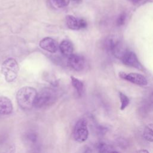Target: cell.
I'll return each mask as SVG.
<instances>
[{
	"label": "cell",
	"mask_w": 153,
	"mask_h": 153,
	"mask_svg": "<svg viewBox=\"0 0 153 153\" xmlns=\"http://www.w3.org/2000/svg\"><path fill=\"white\" fill-rule=\"evenodd\" d=\"M35 88L25 86L20 88L16 94V100L19 107L23 110H29L34 107L37 95Z\"/></svg>",
	"instance_id": "cell-1"
},
{
	"label": "cell",
	"mask_w": 153,
	"mask_h": 153,
	"mask_svg": "<svg viewBox=\"0 0 153 153\" xmlns=\"http://www.w3.org/2000/svg\"><path fill=\"white\" fill-rule=\"evenodd\" d=\"M57 97V94L54 89L50 87L44 88L37 93L34 107L38 109L48 107L55 102Z\"/></svg>",
	"instance_id": "cell-2"
},
{
	"label": "cell",
	"mask_w": 153,
	"mask_h": 153,
	"mask_svg": "<svg viewBox=\"0 0 153 153\" xmlns=\"http://www.w3.org/2000/svg\"><path fill=\"white\" fill-rule=\"evenodd\" d=\"M19 71V66L17 62L14 58H8L2 63L1 72L8 82H11L16 80Z\"/></svg>",
	"instance_id": "cell-3"
},
{
	"label": "cell",
	"mask_w": 153,
	"mask_h": 153,
	"mask_svg": "<svg viewBox=\"0 0 153 153\" xmlns=\"http://www.w3.org/2000/svg\"><path fill=\"white\" fill-rule=\"evenodd\" d=\"M88 134L87 120L85 118L78 120L75 123L73 130L74 140L78 143H82L87 139Z\"/></svg>",
	"instance_id": "cell-4"
},
{
	"label": "cell",
	"mask_w": 153,
	"mask_h": 153,
	"mask_svg": "<svg viewBox=\"0 0 153 153\" xmlns=\"http://www.w3.org/2000/svg\"><path fill=\"white\" fill-rule=\"evenodd\" d=\"M119 76L122 79L126 80L137 85L144 86L148 84V80L146 78L144 75L138 73H127L124 72H120Z\"/></svg>",
	"instance_id": "cell-5"
},
{
	"label": "cell",
	"mask_w": 153,
	"mask_h": 153,
	"mask_svg": "<svg viewBox=\"0 0 153 153\" xmlns=\"http://www.w3.org/2000/svg\"><path fill=\"white\" fill-rule=\"evenodd\" d=\"M126 66L134 68L139 70H143V67L139 60L136 54L132 51L128 50L121 59Z\"/></svg>",
	"instance_id": "cell-6"
},
{
	"label": "cell",
	"mask_w": 153,
	"mask_h": 153,
	"mask_svg": "<svg viewBox=\"0 0 153 153\" xmlns=\"http://www.w3.org/2000/svg\"><path fill=\"white\" fill-rule=\"evenodd\" d=\"M85 59L81 55L72 54L68 57V65L75 71H82L85 67Z\"/></svg>",
	"instance_id": "cell-7"
},
{
	"label": "cell",
	"mask_w": 153,
	"mask_h": 153,
	"mask_svg": "<svg viewBox=\"0 0 153 153\" xmlns=\"http://www.w3.org/2000/svg\"><path fill=\"white\" fill-rule=\"evenodd\" d=\"M65 21L68 27L72 30H79L86 27L87 26L85 20L77 18L72 15H67Z\"/></svg>",
	"instance_id": "cell-8"
},
{
	"label": "cell",
	"mask_w": 153,
	"mask_h": 153,
	"mask_svg": "<svg viewBox=\"0 0 153 153\" xmlns=\"http://www.w3.org/2000/svg\"><path fill=\"white\" fill-rule=\"evenodd\" d=\"M13 111L11 100L5 96H0V118L9 116Z\"/></svg>",
	"instance_id": "cell-9"
},
{
	"label": "cell",
	"mask_w": 153,
	"mask_h": 153,
	"mask_svg": "<svg viewBox=\"0 0 153 153\" xmlns=\"http://www.w3.org/2000/svg\"><path fill=\"white\" fill-rule=\"evenodd\" d=\"M39 45L42 49L51 53H56L59 48L57 42L50 37H45L42 39L39 42Z\"/></svg>",
	"instance_id": "cell-10"
},
{
	"label": "cell",
	"mask_w": 153,
	"mask_h": 153,
	"mask_svg": "<svg viewBox=\"0 0 153 153\" xmlns=\"http://www.w3.org/2000/svg\"><path fill=\"white\" fill-rule=\"evenodd\" d=\"M153 109V90L149 91L143 98L139 110L142 115L146 114Z\"/></svg>",
	"instance_id": "cell-11"
},
{
	"label": "cell",
	"mask_w": 153,
	"mask_h": 153,
	"mask_svg": "<svg viewBox=\"0 0 153 153\" xmlns=\"http://www.w3.org/2000/svg\"><path fill=\"white\" fill-rule=\"evenodd\" d=\"M127 51L128 50L124 43L122 41L117 39L111 53H112L116 58L121 60Z\"/></svg>",
	"instance_id": "cell-12"
},
{
	"label": "cell",
	"mask_w": 153,
	"mask_h": 153,
	"mask_svg": "<svg viewBox=\"0 0 153 153\" xmlns=\"http://www.w3.org/2000/svg\"><path fill=\"white\" fill-rule=\"evenodd\" d=\"M59 48L61 52V53L66 56L69 57L71 54H73L74 51V46L72 43L67 39L63 40L59 45Z\"/></svg>",
	"instance_id": "cell-13"
},
{
	"label": "cell",
	"mask_w": 153,
	"mask_h": 153,
	"mask_svg": "<svg viewBox=\"0 0 153 153\" xmlns=\"http://www.w3.org/2000/svg\"><path fill=\"white\" fill-rule=\"evenodd\" d=\"M71 83L74 88L75 89L78 95L81 97L84 92V83L79 79L71 76Z\"/></svg>",
	"instance_id": "cell-14"
},
{
	"label": "cell",
	"mask_w": 153,
	"mask_h": 153,
	"mask_svg": "<svg viewBox=\"0 0 153 153\" xmlns=\"http://www.w3.org/2000/svg\"><path fill=\"white\" fill-rule=\"evenodd\" d=\"M143 137L146 141L153 142V124H148L144 127Z\"/></svg>",
	"instance_id": "cell-15"
},
{
	"label": "cell",
	"mask_w": 153,
	"mask_h": 153,
	"mask_svg": "<svg viewBox=\"0 0 153 153\" xmlns=\"http://www.w3.org/2000/svg\"><path fill=\"white\" fill-rule=\"evenodd\" d=\"M98 153H109L112 150V146L105 142H100L96 145Z\"/></svg>",
	"instance_id": "cell-16"
},
{
	"label": "cell",
	"mask_w": 153,
	"mask_h": 153,
	"mask_svg": "<svg viewBox=\"0 0 153 153\" xmlns=\"http://www.w3.org/2000/svg\"><path fill=\"white\" fill-rule=\"evenodd\" d=\"M118 95H119V97H120V102H121V105H120V109L121 111L124 110L127 106L128 105L129 103H130V100L128 97L123 93L120 91L118 93Z\"/></svg>",
	"instance_id": "cell-17"
},
{
	"label": "cell",
	"mask_w": 153,
	"mask_h": 153,
	"mask_svg": "<svg viewBox=\"0 0 153 153\" xmlns=\"http://www.w3.org/2000/svg\"><path fill=\"white\" fill-rule=\"evenodd\" d=\"M51 5L57 9L62 8L68 5V0H48Z\"/></svg>",
	"instance_id": "cell-18"
},
{
	"label": "cell",
	"mask_w": 153,
	"mask_h": 153,
	"mask_svg": "<svg viewBox=\"0 0 153 153\" xmlns=\"http://www.w3.org/2000/svg\"><path fill=\"white\" fill-rule=\"evenodd\" d=\"M126 14L124 12H123L119 14L118 16L117 20H116V24L118 26H121L125 24L126 20Z\"/></svg>",
	"instance_id": "cell-19"
},
{
	"label": "cell",
	"mask_w": 153,
	"mask_h": 153,
	"mask_svg": "<svg viewBox=\"0 0 153 153\" xmlns=\"http://www.w3.org/2000/svg\"><path fill=\"white\" fill-rule=\"evenodd\" d=\"M136 153H149V151L146 149H140L139 151H137Z\"/></svg>",
	"instance_id": "cell-20"
},
{
	"label": "cell",
	"mask_w": 153,
	"mask_h": 153,
	"mask_svg": "<svg viewBox=\"0 0 153 153\" xmlns=\"http://www.w3.org/2000/svg\"><path fill=\"white\" fill-rule=\"evenodd\" d=\"M130 1H131V2L133 3H134V4H136V3H138L141 0H129Z\"/></svg>",
	"instance_id": "cell-21"
},
{
	"label": "cell",
	"mask_w": 153,
	"mask_h": 153,
	"mask_svg": "<svg viewBox=\"0 0 153 153\" xmlns=\"http://www.w3.org/2000/svg\"><path fill=\"white\" fill-rule=\"evenodd\" d=\"M109 153H120V152H119L118 151H112Z\"/></svg>",
	"instance_id": "cell-22"
},
{
	"label": "cell",
	"mask_w": 153,
	"mask_h": 153,
	"mask_svg": "<svg viewBox=\"0 0 153 153\" xmlns=\"http://www.w3.org/2000/svg\"><path fill=\"white\" fill-rule=\"evenodd\" d=\"M74 1H80V0H74Z\"/></svg>",
	"instance_id": "cell-23"
}]
</instances>
